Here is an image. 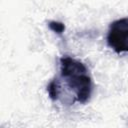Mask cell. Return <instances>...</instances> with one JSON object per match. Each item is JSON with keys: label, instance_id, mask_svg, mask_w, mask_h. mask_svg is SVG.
Here are the masks:
<instances>
[{"label": "cell", "instance_id": "3957f363", "mask_svg": "<svg viewBox=\"0 0 128 128\" xmlns=\"http://www.w3.org/2000/svg\"><path fill=\"white\" fill-rule=\"evenodd\" d=\"M49 27H50L54 32L59 33V34H61V33L64 31V29H65L64 24H62V23H60V22H57V21H51V22L49 23Z\"/></svg>", "mask_w": 128, "mask_h": 128}, {"label": "cell", "instance_id": "7a4b0ae2", "mask_svg": "<svg viewBox=\"0 0 128 128\" xmlns=\"http://www.w3.org/2000/svg\"><path fill=\"white\" fill-rule=\"evenodd\" d=\"M107 44L117 53L128 52V17L112 22L107 33Z\"/></svg>", "mask_w": 128, "mask_h": 128}, {"label": "cell", "instance_id": "6da1fadb", "mask_svg": "<svg viewBox=\"0 0 128 128\" xmlns=\"http://www.w3.org/2000/svg\"><path fill=\"white\" fill-rule=\"evenodd\" d=\"M60 77L54 80L59 87L64 86L71 94L72 104L78 102L80 104L87 103L92 95L93 82L90 73L81 61L65 55L59 60Z\"/></svg>", "mask_w": 128, "mask_h": 128}]
</instances>
